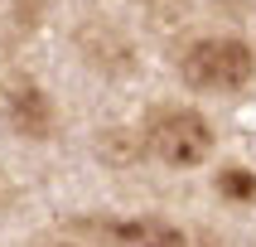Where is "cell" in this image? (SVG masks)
<instances>
[{
    "mask_svg": "<svg viewBox=\"0 0 256 247\" xmlns=\"http://www.w3.org/2000/svg\"><path fill=\"white\" fill-rule=\"evenodd\" d=\"M150 145L164 165H198L213 150V131L198 112H164L150 126Z\"/></svg>",
    "mask_w": 256,
    "mask_h": 247,
    "instance_id": "cell-2",
    "label": "cell"
},
{
    "mask_svg": "<svg viewBox=\"0 0 256 247\" xmlns=\"http://www.w3.org/2000/svg\"><path fill=\"white\" fill-rule=\"evenodd\" d=\"M218 189H222L228 199H252V194H256V179L246 170H222V174H218Z\"/></svg>",
    "mask_w": 256,
    "mask_h": 247,
    "instance_id": "cell-5",
    "label": "cell"
},
{
    "mask_svg": "<svg viewBox=\"0 0 256 247\" xmlns=\"http://www.w3.org/2000/svg\"><path fill=\"white\" fill-rule=\"evenodd\" d=\"M116 247H184V232L170 228L164 218H136V223H121L112 228Z\"/></svg>",
    "mask_w": 256,
    "mask_h": 247,
    "instance_id": "cell-4",
    "label": "cell"
},
{
    "mask_svg": "<svg viewBox=\"0 0 256 247\" xmlns=\"http://www.w3.org/2000/svg\"><path fill=\"white\" fill-rule=\"evenodd\" d=\"M252 73H256V54L242 39H198L184 54V78L194 87H208V92L242 87Z\"/></svg>",
    "mask_w": 256,
    "mask_h": 247,
    "instance_id": "cell-1",
    "label": "cell"
},
{
    "mask_svg": "<svg viewBox=\"0 0 256 247\" xmlns=\"http://www.w3.org/2000/svg\"><path fill=\"white\" fill-rule=\"evenodd\" d=\"M10 116H14V126L24 131V136H48L54 131V102L44 97L39 87H14V97H10Z\"/></svg>",
    "mask_w": 256,
    "mask_h": 247,
    "instance_id": "cell-3",
    "label": "cell"
}]
</instances>
